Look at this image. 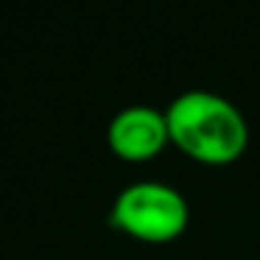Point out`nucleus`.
<instances>
[{"mask_svg":"<svg viewBox=\"0 0 260 260\" xmlns=\"http://www.w3.org/2000/svg\"><path fill=\"white\" fill-rule=\"evenodd\" d=\"M171 143L202 165H230L246 151L249 123L243 112L213 90H185L165 109Z\"/></svg>","mask_w":260,"mask_h":260,"instance_id":"f257e3e1","label":"nucleus"},{"mask_svg":"<svg viewBox=\"0 0 260 260\" xmlns=\"http://www.w3.org/2000/svg\"><path fill=\"white\" fill-rule=\"evenodd\" d=\"M107 143L126 162H146L154 159L171 143L165 109L148 104H132L115 112L107 126Z\"/></svg>","mask_w":260,"mask_h":260,"instance_id":"7ed1b4c3","label":"nucleus"},{"mask_svg":"<svg viewBox=\"0 0 260 260\" xmlns=\"http://www.w3.org/2000/svg\"><path fill=\"white\" fill-rule=\"evenodd\" d=\"M190 204L165 182H135L123 187L112 202L109 224L146 243H168L187 230Z\"/></svg>","mask_w":260,"mask_h":260,"instance_id":"f03ea898","label":"nucleus"}]
</instances>
